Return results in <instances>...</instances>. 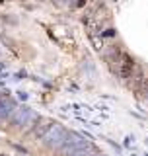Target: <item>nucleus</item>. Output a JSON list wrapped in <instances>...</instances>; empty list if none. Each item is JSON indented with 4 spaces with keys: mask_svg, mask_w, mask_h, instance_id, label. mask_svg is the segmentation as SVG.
<instances>
[{
    "mask_svg": "<svg viewBox=\"0 0 148 156\" xmlns=\"http://www.w3.org/2000/svg\"><path fill=\"white\" fill-rule=\"evenodd\" d=\"M107 65L111 66V70L115 72V74H119L123 80H127V78L131 76V72L135 70V61H132L131 55H127V53H123L119 47H113L109 57H107Z\"/></svg>",
    "mask_w": 148,
    "mask_h": 156,
    "instance_id": "1",
    "label": "nucleus"
},
{
    "mask_svg": "<svg viewBox=\"0 0 148 156\" xmlns=\"http://www.w3.org/2000/svg\"><path fill=\"white\" fill-rule=\"evenodd\" d=\"M37 119H39V115L35 113V111L26 107V105H22V107H18V109L12 113L8 123L12 125L14 129H23V127H33Z\"/></svg>",
    "mask_w": 148,
    "mask_h": 156,
    "instance_id": "2",
    "label": "nucleus"
},
{
    "mask_svg": "<svg viewBox=\"0 0 148 156\" xmlns=\"http://www.w3.org/2000/svg\"><path fill=\"white\" fill-rule=\"evenodd\" d=\"M66 136H68V131L65 129V127L61 125H53L51 129H49V133L43 136V144L47 146V148H53V150H61L62 146H65L66 143Z\"/></svg>",
    "mask_w": 148,
    "mask_h": 156,
    "instance_id": "3",
    "label": "nucleus"
},
{
    "mask_svg": "<svg viewBox=\"0 0 148 156\" xmlns=\"http://www.w3.org/2000/svg\"><path fill=\"white\" fill-rule=\"evenodd\" d=\"M18 109L16 101L12 100V98H2L0 100V125L2 123H8L10 117H12V113Z\"/></svg>",
    "mask_w": 148,
    "mask_h": 156,
    "instance_id": "4",
    "label": "nucleus"
},
{
    "mask_svg": "<svg viewBox=\"0 0 148 156\" xmlns=\"http://www.w3.org/2000/svg\"><path fill=\"white\" fill-rule=\"evenodd\" d=\"M55 125V121L53 119H47V117H39V119L35 121V125H33V131H31V136H35V139H43L49 129Z\"/></svg>",
    "mask_w": 148,
    "mask_h": 156,
    "instance_id": "5",
    "label": "nucleus"
},
{
    "mask_svg": "<svg viewBox=\"0 0 148 156\" xmlns=\"http://www.w3.org/2000/svg\"><path fill=\"white\" fill-rule=\"evenodd\" d=\"M97 152V148L93 146L92 143H86V144H82V146H78V148H74L70 150L66 156H96Z\"/></svg>",
    "mask_w": 148,
    "mask_h": 156,
    "instance_id": "6",
    "label": "nucleus"
},
{
    "mask_svg": "<svg viewBox=\"0 0 148 156\" xmlns=\"http://www.w3.org/2000/svg\"><path fill=\"white\" fill-rule=\"evenodd\" d=\"M139 92H142L144 96H148V78H144V80H142V84H140V88H139Z\"/></svg>",
    "mask_w": 148,
    "mask_h": 156,
    "instance_id": "7",
    "label": "nucleus"
},
{
    "mask_svg": "<svg viewBox=\"0 0 148 156\" xmlns=\"http://www.w3.org/2000/svg\"><path fill=\"white\" fill-rule=\"evenodd\" d=\"M103 35H105V37H107V35H109V37H111V35H115V29H107V31L103 33Z\"/></svg>",
    "mask_w": 148,
    "mask_h": 156,
    "instance_id": "8",
    "label": "nucleus"
},
{
    "mask_svg": "<svg viewBox=\"0 0 148 156\" xmlns=\"http://www.w3.org/2000/svg\"><path fill=\"white\" fill-rule=\"evenodd\" d=\"M0 156H6V154H0Z\"/></svg>",
    "mask_w": 148,
    "mask_h": 156,
    "instance_id": "9",
    "label": "nucleus"
},
{
    "mask_svg": "<svg viewBox=\"0 0 148 156\" xmlns=\"http://www.w3.org/2000/svg\"><path fill=\"white\" fill-rule=\"evenodd\" d=\"M0 100H2V96H0Z\"/></svg>",
    "mask_w": 148,
    "mask_h": 156,
    "instance_id": "10",
    "label": "nucleus"
},
{
    "mask_svg": "<svg viewBox=\"0 0 148 156\" xmlns=\"http://www.w3.org/2000/svg\"><path fill=\"white\" fill-rule=\"evenodd\" d=\"M100 156H103V154H100Z\"/></svg>",
    "mask_w": 148,
    "mask_h": 156,
    "instance_id": "11",
    "label": "nucleus"
}]
</instances>
